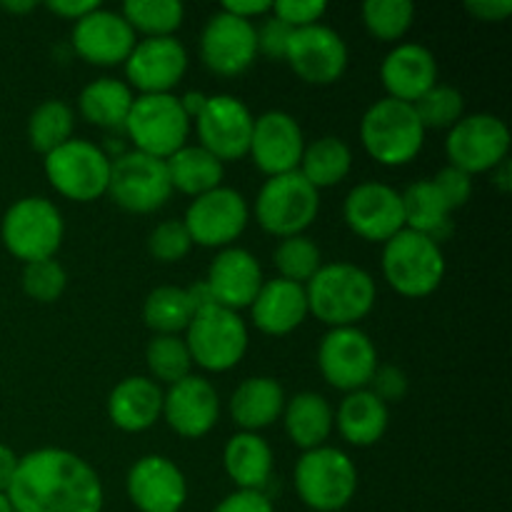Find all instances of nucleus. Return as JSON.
Here are the masks:
<instances>
[{
	"label": "nucleus",
	"mask_w": 512,
	"mask_h": 512,
	"mask_svg": "<svg viewBox=\"0 0 512 512\" xmlns=\"http://www.w3.org/2000/svg\"><path fill=\"white\" fill-rule=\"evenodd\" d=\"M5 498L13 512H103L105 503L93 465L63 448L23 455Z\"/></svg>",
	"instance_id": "f257e3e1"
},
{
	"label": "nucleus",
	"mask_w": 512,
	"mask_h": 512,
	"mask_svg": "<svg viewBox=\"0 0 512 512\" xmlns=\"http://www.w3.org/2000/svg\"><path fill=\"white\" fill-rule=\"evenodd\" d=\"M308 313L330 328H353L373 310L378 288L368 270L353 263L323 265L305 283Z\"/></svg>",
	"instance_id": "f03ea898"
},
{
	"label": "nucleus",
	"mask_w": 512,
	"mask_h": 512,
	"mask_svg": "<svg viewBox=\"0 0 512 512\" xmlns=\"http://www.w3.org/2000/svg\"><path fill=\"white\" fill-rule=\"evenodd\" d=\"M360 140L370 158L385 168H400L418 158L425 143V128L413 105L385 95L365 110Z\"/></svg>",
	"instance_id": "7ed1b4c3"
},
{
	"label": "nucleus",
	"mask_w": 512,
	"mask_h": 512,
	"mask_svg": "<svg viewBox=\"0 0 512 512\" xmlns=\"http://www.w3.org/2000/svg\"><path fill=\"white\" fill-rule=\"evenodd\" d=\"M293 485L305 508L313 512H340L358 493V468L340 448L305 450L293 470Z\"/></svg>",
	"instance_id": "20e7f679"
},
{
	"label": "nucleus",
	"mask_w": 512,
	"mask_h": 512,
	"mask_svg": "<svg viewBox=\"0 0 512 512\" xmlns=\"http://www.w3.org/2000/svg\"><path fill=\"white\" fill-rule=\"evenodd\" d=\"M383 275L403 298H428L445 278V255L440 243L403 228L383 243Z\"/></svg>",
	"instance_id": "39448f33"
},
{
	"label": "nucleus",
	"mask_w": 512,
	"mask_h": 512,
	"mask_svg": "<svg viewBox=\"0 0 512 512\" xmlns=\"http://www.w3.org/2000/svg\"><path fill=\"white\" fill-rule=\"evenodd\" d=\"M190 128L193 123L185 115L180 98H175L173 93L135 95L133 108L123 125L130 143L135 145L133 150L160 160H168L183 145H188Z\"/></svg>",
	"instance_id": "423d86ee"
},
{
	"label": "nucleus",
	"mask_w": 512,
	"mask_h": 512,
	"mask_svg": "<svg viewBox=\"0 0 512 512\" xmlns=\"http://www.w3.org/2000/svg\"><path fill=\"white\" fill-rule=\"evenodd\" d=\"M63 215L45 198H20L0 223V240L13 258L28 263L55 258L63 243Z\"/></svg>",
	"instance_id": "0eeeda50"
},
{
	"label": "nucleus",
	"mask_w": 512,
	"mask_h": 512,
	"mask_svg": "<svg viewBox=\"0 0 512 512\" xmlns=\"http://www.w3.org/2000/svg\"><path fill=\"white\" fill-rule=\"evenodd\" d=\"M318 210L320 190H315L298 170L268 178L255 198V220L265 233L280 240L303 235L315 223Z\"/></svg>",
	"instance_id": "6e6552de"
},
{
	"label": "nucleus",
	"mask_w": 512,
	"mask_h": 512,
	"mask_svg": "<svg viewBox=\"0 0 512 512\" xmlns=\"http://www.w3.org/2000/svg\"><path fill=\"white\" fill-rule=\"evenodd\" d=\"M183 340L195 365L210 373H225L248 353V325L235 310L213 305L193 315Z\"/></svg>",
	"instance_id": "1a4fd4ad"
},
{
	"label": "nucleus",
	"mask_w": 512,
	"mask_h": 512,
	"mask_svg": "<svg viewBox=\"0 0 512 512\" xmlns=\"http://www.w3.org/2000/svg\"><path fill=\"white\" fill-rule=\"evenodd\" d=\"M45 178L63 198L93 203L108 195L110 155L90 140H68L43 160Z\"/></svg>",
	"instance_id": "9d476101"
},
{
	"label": "nucleus",
	"mask_w": 512,
	"mask_h": 512,
	"mask_svg": "<svg viewBox=\"0 0 512 512\" xmlns=\"http://www.w3.org/2000/svg\"><path fill=\"white\" fill-rule=\"evenodd\" d=\"M170 193L173 185L165 160L138 150H125L110 160L108 195L128 213H155L168 203Z\"/></svg>",
	"instance_id": "9b49d317"
},
{
	"label": "nucleus",
	"mask_w": 512,
	"mask_h": 512,
	"mask_svg": "<svg viewBox=\"0 0 512 512\" xmlns=\"http://www.w3.org/2000/svg\"><path fill=\"white\" fill-rule=\"evenodd\" d=\"M445 153L453 168L468 175L493 173L510 153V130L498 115H463L445 138Z\"/></svg>",
	"instance_id": "f8f14e48"
},
{
	"label": "nucleus",
	"mask_w": 512,
	"mask_h": 512,
	"mask_svg": "<svg viewBox=\"0 0 512 512\" xmlns=\"http://www.w3.org/2000/svg\"><path fill=\"white\" fill-rule=\"evenodd\" d=\"M378 350L368 333L353 328H330L318 348V368L325 383L345 395L365 390L378 370Z\"/></svg>",
	"instance_id": "ddd939ff"
},
{
	"label": "nucleus",
	"mask_w": 512,
	"mask_h": 512,
	"mask_svg": "<svg viewBox=\"0 0 512 512\" xmlns=\"http://www.w3.org/2000/svg\"><path fill=\"white\" fill-rule=\"evenodd\" d=\"M253 123V113L240 98L228 93L208 95L203 113L195 118L198 145L215 155L220 163H235L248 155Z\"/></svg>",
	"instance_id": "4468645a"
},
{
	"label": "nucleus",
	"mask_w": 512,
	"mask_h": 512,
	"mask_svg": "<svg viewBox=\"0 0 512 512\" xmlns=\"http://www.w3.org/2000/svg\"><path fill=\"white\" fill-rule=\"evenodd\" d=\"M248 220V200L238 190L220 185L200 198H193L185 210L183 223L193 238V245L225 250L243 235Z\"/></svg>",
	"instance_id": "2eb2a0df"
},
{
	"label": "nucleus",
	"mask_w": 512,
	"mask_h": 512,
	"mask_svg": "<svg viewBox=\"0 0 512 512\" xmlns=\"http://www.w3.org/2000/svg\"><path fill=\"white\" fill-rule=\"evenodd\" d=\"M258 58V35L255 25L235 15L218 10L210 15L200 33V60L205 68L223 78L245 73Z\"/></svg>",
	"instance_id": "dca6fc26"
},
{
	"label": "nucleus",
	"mask_w": 512,
	"mask_h": 512,
	"mask_svg": "<svg viewBox=\"0 0 512 512\" xmlns=\"http://www.w3.org/2000/svg\"><path fill=\"white\" fill-rule=\"evenodd\" d=\"M285 60L308 85H333L348 70V45L338 30L318 23L293 30Z\"/></svg>",
	"instance_id": "f3484780"
},
{
	"label": "nucleus",
	"mask_w": 512,
	"mask_h": 512,
	"mask_svg": "<svg viewBox=\"0 0 512 512\" xmlns=\"http://www.w3.org/2000/svg\"><path fill=\"white\" fill-rule=\"evenodd\" d=\"M345 225L368 243H388L405 228L403 198L385 183H360L343 203Z\"/></svg>",
	"instance_id": "a211bd4d"
},
{
	"label": "nucleus",
	"mask_w": 512,
	"mask_h": 512,
	"mask_svg": "<svg viewBox=\"0 0 512 512\" xmlns=\"http://www.w3.org/2000/svg\"><path fill=\"white\" fill-rule=\"evenodd\" d=\"M130 90L140 95L173 93L188 70V50L178 38H143L125 60Z\"/></svg>",
	"instance_id": "6ab92c4d"
},
{
	"label": "nucleus",
	"mask_w": 512,
	"mask_h": 512,
	"mask_svg": "<svg viewBox=\"0 0 512 512\" xmlns=\"http://www.w3.org/2000/svg\"><path fill=\"white\" fill-rule=\"evenodd\" d=\"M305 135L298 120L285 110H268L253 123L248 155L268 178L295 173L305 150Z\"/></svg>",
	"instance_id": "aec40b11"
},
{
	"label": "nucleus",
	"mask_w": 512,
	"mask_h": 512,
	"mask_svg": "<svg viewBox=\"0 0 512 512\" xmlns=\"http://www.w3.org/2000/svg\"><path fill=\"white\" fill-rule=\"evenodd\" d=\"M130 503L140 512H180L188 500V480L173 460L145 455L125 480Z\"/></svg>",
	"instance_id": "412c9836"
},
{
	"label": "nucleus",
	"mask_w": 512,
	"mask_h": 512,
	"mask_svg": "<svg viewBox=\"0 0 512 512\" xmlns=\"http://www.w3.org/2000/svg\"><path fill=\"white\" fill-rule=\"evenodd\" d=\"M163 418L180 438H205L220 418L218 390L200 375L178 380L163 393Z\"/></svg>",
	"instance_id": "4be33fe9"
},
{
	"label": "nucleus",
	"mask_w": 512,
	"mask_h": 512,
	"mask_svg": "<svg viewBox=\"0 0 512 512\" xmlns=\"http://www.w3.org/2000/svg\"><path fill=\"white\" fill-rule=\"evenodd\" d=\"M138 35L133 33L125 18L115 10H105L103 5L80 18L73 25V48L85 63L113 68L123 65L133 53Z\"/></svg>",
	"instance_id": "5701e85b"
},
{
	"label": "nucleus",
	"mask_w": 512,
	"mask_h": 512,
	"mask_svg": "<svg viewBox=\"0 0 512 512\" xmlns=\"http://www.w3.org/2000/svg\"><path fill=\"white\" fill-rule=\"evenodd\" d=\"M205 283H208L215 303L238 313V310L253 305L255 295L263 288L265 278L263 268H260L258 258L253 253L230 245V248L220 250L215 255Z\"/></svg>",
	"instance_id": "b1692460"
},
{
	"label": "nucleus",
	"mask_w": 512,
	"mask_h": 512,
	"mask_svg": "<svg viewBox=\"0 0 512 512\" xmlns=\"http://www.w3.org/2000/svg\"><path fill=\"white\" fill-rule=\"evenodd\" d=\"M380 80L388 98L413 105L438 85V60L425 45L400 43L385 55Z\"/></svg>",
	"instance_id": "393cba45"
},
{
	"label": "nucleus",
	"mask_w": 512,
	"mask_h": 512,
	"mask_svg": "<svg viewBox=\"0 0 512 512\" xmlns=\"http://www.w3.org/2000/svg\"><path fill=\"white\" fill-rule=\"evenodd\" d=\"M250 310H253V325L260 333L273 335V338L290 335L310 315L305 285L290 283L283 278L265 280Z\"/></svg>",
	"instance_id": "a878e982"
},
{
	"label": "nucleus",
	"mask_w": 512,
	"mask_h": 512,
	"mask_svg": "<svg viewBox=\"0 0 512 512\" xmlns=\"http://www.w3.org/2000/svg\"><path fill=\"white\" fill-rule=\"evenodd\" d=\"M108 418L123 433H143L163 418V390L145 375L120 380L108 398Z\"/></svg>",
	"instance_id": "bb28decb"
},
{
	"label": "nucleus",
	"mask_w": 512,
	"mask_h": 512,
	"mask_svg": "<svg viewBox=\"0 0 512 512\" xmlns=\"http://www.w3.org/2000/svg\"><path fill=\"white\" fill-rule=\"evenodd\" d=\"M283 408V385L268 375L243 380L230 398V415H233L240 433H258V430L270 428L275 420H280Z\"/></svg>",
	"instance_id": "cd10ccee"
},
{
	"label": "nucleus",
	"mask_w": 512,
	"mask_h": 512,
	"mask_svg": "<svg viewBox=\"0 0 512 512\" xmlns=\"http://www.w3.org/2000/svg\"><path fill=\"white\" fill-rule=\"evenodd\" d=\"M390 410L368 388L348 393L335 413V428L353 448H370L388 433Z\"/></svg>",
	"instance_id": "c85d7f7f"
},
{
	"label": "nucleus",
	"mask_w": 512,
	"mask_h": 512,
	"mask_svg": "<svg viewBox=\"0 0 512 512\" xmlns=\"http://www.w3.org/2000/svg\"><path fill=\"white\" fill-rule=\"evenodd\" d=\"M280 418H283L288 438L303 453L305 450L323 448L335 425V413L330 403L320 393H313V390H305V393H298L290 400H285Z\"/></svg>",
	"instance_id": "c756f323"
},
{
	"label": "nucleus",
	"mask_w": 512,
	"mask_h": 512,
	"mask_svg": "<svg viewBox=\"0 0 512 512\" xmlns=\"http://www.w3.org/2000/svg\"><path fill=\"white\" fill-rule=\"evenodd\" d=\"M223 468L238 490L263 493L273 475V448L258 433H238L225 443Z\"/></svg>",
	"instance_id": "7c9ffc66"
},
{
	"label": "nucleus",
	"mask_w": 512,
	"mask_h": 512,
	"mask_svg": "<svg viewBox=\"0 0 512 512\" xmlns=\"http://www.w3.org/2000/svg\"><path fill=\"white\" fill-rule=\"evenodd\" d=\"M165 165L173 190H180L190 198H200L223 185V163L200 145H183L178 153L165 160Z\"/></svg>",
	"instance_id": "2f4dec72"
},
{
	"label": "nucleus",
	"mask_w": 512,
	"mask_h": 512,
	"mask_svg": "<svg viewBox=\"0 0 512 512\" xmlns=\"http://www.w3.org/2000/svg\"><path fill=\"white\" fill-rule=\"evenodd\" d=\"M133 100L135 95L125 80L98 78L83 88L78 98V110L90 125L118 130L125 125Z\"/></svg>",
	"instance_id": "473e14b6"
},
{
	"label": "nucleus",
	"mask_w": 512,
	"mask_h": 512,
	"mask_svg": "<svg viewBox=\"0 0 512 512\" xmlns=\"http://www.w3.org/2000/svg\"><path fill=\"white\" fill-rule=\"evenodd\" d=\"M350 170H353V150L348 148L345 140L335 138V135H323V138L305 145L298 165V173L315 190L340 185L348 178Z\"/></svg>",
	"instance_id": "72a5a7b5"
},
{
	"label": "nucleus",
	"mask_w": 512,
	"mask_h": 512,
	"mask_svg": "<svg viewBox=\"0 0 512 512\" xmlns=\"http://www.w3.org/2000/svg\"><path fill=\"white\" fill-rule=\"evenodd\" d=\"M400 198H403L405 228L440 243V238L450 230V210L433 180H418L405 193H400Z\"/></svg>",
	"instance_id": "f704fd0d"
},
{
	"label": "nucleus",
	"mask_w": 512,
	"mask_h": 512,
	"mask_svg": "<svg viewBox=\"0 0 512 512\" xmlns=\"http://www.w3.org/2000/svg\"><path fill=\"white\" fill-rule=\"evenodd\" d=\"M193 315L188 293L178 285H160L143 303V320L155 335H180L188 330Z\"/></svg>",
	"instance_id": "c9c22d12"
},
{
	"label": "nucleus",
	"mask_w": 512,
	"mask_h": 512,
	"mask_svg": "<svg viewBox=\"0 0 512 512\" xmlns=\"http://www.w3.org/2000/svg\"><path fill=\"white\" fill-rule=\"evenodd\" d=\"M73 128V108L68 103H63V100H45L28 118L30 148L38 150L40 155L53 153L55 148L73 140Z\"/></svg>",
	"instance_id": "e433bc0d"
},
{
	"label": "nucleus",
	"mask_w": 512,
	"mask_h": 512,
	"mask_svg": "<svg viewBox=\"0 0 512 512\" xmlns=\"http://www.w3.org/2000/svg\"><path fill=\"white\" fill-rule=\"evenodd\" d=\"M133 33L145 38H173L183 25L185 8L180 0H128L120 10Z\"/></svg>",
	"instance_id": "4c0bfd02"
},
{
	"label": "nucleus",
	"mask_w": 512,
	"mask_h": 512,
	"mask_svg": "<svg viewBox=\"0 0 512 512\" xmlns=\"http://www.w3.org/2000/svg\"><path fill=\"white\" fill-rule=\"evenodd\" d=\"M145 363L150 375L160 383L175 385L178 380L193 375V358L180 335H155L145 348Z\"/></svg>",
	"instance_id": "58836bf2"
},
{
	"label": "nucleus",
	"mask_w": 512,
	"mask_h": 512,
	"mask_svg": "<svg viewBox=\"0 0 512 512\" xmlns=\"http://www.w3.org/2000/svg\"><path fill=\"white\" fill-rule=\"evenodd\" d=\"M363 23L373 38L395 43L408 35L415 20V5L410 0H368L363 3Z\"/></svg>",
	"instance_id": "ea45409f"
},
{
	"label": "nucleus",
	"mask_w": 512,
	"mask_h": 512,
	"mask_svg": "<svg viewBox=\"0 0 512 512\" xmlns=\"http://www.w3.org/2000/svg\"><path fill=\"white\" fill-rule=\"evenodd\" d=\"M275 268H278V278L290 280V283L305 285L320 268H323V258H320V248L308 238V235H293V238H283L275 248Z\"/></svg>",
	"instance_id": "a19ab883"
},
{
	"label": "nucleus",
	"mask_w": 512,
	"mask_h": 512,
	"mask_svg": "<svg viewBox=\"0 0 512 512\" xmlns=\"http://www.w3.org/2000/svg\"><path fill=\"white\" fill-rule=\"evenodd\" d=\"M413 108L425 130H450L465 115V100L460 90L450 85H435L418 103H413Z\"/></svg>",
	"instance_id": "79ce46f5"
},
{
	"label": "nucleus",
	"mask_w": 512,
	"mask_h": 512,
	"mask_svg": "<svg viewBox=\"0 0 512 512\" xmlns=\"http://www.w3.org/2000/svg\"><path fill=\"white\" fill-rule=\"evenodd\" d=\"M23 293L28 295L35 303H55L60 295L65 293V285H68V273H65L63 265L55 258L38 260V263H28L23 268Z\"/></svg>",
	"instance_id": "37998d69"
},
{
	"label": "nucleus",
	"mask_w": 512,
	"mask_h": 512,
	"mask_svg": "<svg viewBox=\"0 0 512 512\" xmlns=\"http://www.w3.org/2000/svg\"><path fill=\"white\" fill-rule=\"evenodd\" d=\"M190 248H193V238L183 220H165L148 238L150 255L160 263H180L190 253Z\"/></svg>",
	"instance_id": "c03bdc74"
},
{
	"label": "nucleus",
	"mask_w": 512,
	"mask_h": 512,
	"mask_svg": "<svg viewBox=\"0 0 512 512\" xmlns=\"http://www.w3.org/2000/svg\"><path fill=\"white\" fill-rule=\"evenodd\" d=\"M270 13L283 20L288 28L300 30L318 25L320 18L328 13V3H323V0H278V3H273Z\"/></svg>",
	"instance_id": "a18cd8bd"
},
{
	"label": "nucleus",
	"mask_w": 512,
	"mask_h": 512,
	"mask_svg": "<svg viewBox=\"0 0 512 512\" xmlns=\"http://www.w3.org/2000/svg\"><path fill=\"white\" fill-rule=\"evenodd\" d=\"M433 183L435 188H438L440 198L448 205L450 213L463 208L470 200V195H473V175L463 173V170L453 168V165H445V168L435 175Z\"/></svg>",
	"instance_id": "49530a36"
},
{
	"label": "nucleus",
	"mask_w": 512,
	"mask_h": 512,
	"mask_svg": "<svg viewBox=\"0 0 512 512\" xmlns=\"http://www.w3.org/2000/svg\"><path fill=\"white\" fill-rule=\"evenodd\" d=\"M408 375L403 373V368L398 365H378V370L373 373V380H370L368 390L378 400H383L385 405L400 403V400L408 395Z\"/></svg>",
	"instance_id": "de8ad7c7"
},
{
	"label": "nucleus",
	"mask_w": 512,
	"mask_h": 512,
	"mask_svg": "<svg viewBox=\"0 0 512 512\" xmlns=\"http://www.w3.org/2000/svg\"><path fill=\"white\" fill-rule=\"evenodd\" d=\"M255 35H258V53L268 55V58L273 60H285L293 28H288L283 20H278L270 13L268 18H265V23L260 25V28H255Z\"/></svg>",
	"instance_id": "09e8293b"
},
{
	"label": "nucleus",
	"mask_w": 512,
	"mask_h": 512,
	"mask_svg": "<svg viewBox=\"0 0 512 512\" xmlns=\"http://www.w3.org/2000/svg\"><path fill=\"white\" fill-rule=\"evenodd\" d=\"M213 512H275L273 500L258 490H235L225 495Z\"/></svg>",
	"instance_id": "8fccbe9b"
},
{
	"label": "nucleus",
	"mask_w": 512,
	"mask_h": 512,
	"mask_svg": "<svg viewBox=\"0 0 512 512\" xmlns=\"http://www.w3.org/2000/svg\"><path fill=\"white\" fill-rule=\"evenodd\" d=\"M465 13H470L480 23H503L512 13V3L510 0H468Z\"/></svg>",
	"instance_id": "3c124183"
},
{
	"label": "nucleus",
	"mask_w": 512,
	"mask_h": 512,
	"mask_svg": "<svg viewBox=\"0 0 512 512\" xmlns=\"http://www.w3.org/2000/svg\"><path fill=\"white\" fill-rule=\"evenodd\" d=\"M45 8L53 15H58V18L78 23L80 18H85L95 8H100V3L98 0H50V3H45Z\"/></svg>",
	"instance_id": "603ef678"
},
{
	"label": "nucleus",
	"mask_w": 512,
	"mask_h": 512,
	"mask_svg": "<svg viewBox=\"0 0 512 512\" xmlns=\"http://www.w3.org/2000/svg\"><path fill=\"white\" fill-rule=\"evenodd\" d=\"M225 13L235 15V18L240 20H248V23H253L255 18H263V15H270V10H273V3L270 0H228V3H223Z\"/></svg>",
	"instance_id": "864d4df0"
},
{
	"label": "nucleus",
	"mask_w": 512,
	"mask_h": 512,
	"mask_svg": "<svg viewBox=\"0 0 512 512\" xmlns=\"http://www.w3.org/2000/svg\"><path fill=\"white\" fill-rule=\"evenodd\" d=\"M18 455L13 453V448L0 443V495L8 493L10 483L15 478V470H18Z\"/></svg>",
	"instance_id": "5fc2aeb1"
},
{
	"label": "nucleus",
	"mask_w": 512,
	"mask_h": 512,
	"mask_svg": "<svg viewBox=\"0 0 512 512\" xmlns=\"http://www.w3.org/2000/svg\"><path fill=\"white\" fill-rule=\"evenodd\" d=\"M185 293H188L190 305H193L195 313H200V310H208V308H213V305H218V303H215L213 293H210V288H208V283H205V280H198V283H193L190 288H185Z\"/></svg>",
	"instance_id": "6e6d98bb"
},
{
	"label": "nucleus",
	"mask_w": 512,
	"mask_h": 512,
	"mask_svg": "<svg viewBox=\"0 0 512 512\" xmlns=\"http://www.w3.org/2000/svg\"><path fill=\"white\" fill-rule=\"evenodd\" d=\"M205 103H208V95L205 93H198V90H190V93H185L183 98H180V105H183L185 115L190 118V123H195V118H198L200 113H203Z\"/></svg>",
	"instance_id": "4d7b16f0"
},
{
	"label": "nucleus",
	"mask_w": 512,
	"mask_h": 512,
	"mask_svg": "<svg viewBox=\"0 0 512 512\" xmlns=\"http://www.w3.org/2000/svg\"><path fill=\"white\" fill-rule=\"evenodd\" d=\"M493 183L500 193H510L512 190V168H510V160H503L498 168L493 170Z\"/></svg>",
	"instance_id": "13d9d810"
},
{
	"label": "nucleus",
	"mask_w": 512,
	"mask_h": 512,
	"mask_svg": "<svg viewBox=\"0 0 512 512\" xmlns=\"http://www.w3.org/2000/svg\"><path fill=\"white\" fill-rule=\"evenodd\" d=\"M0 8H3L5 13L25 15V13H33V10L38 8V3H35V0H23V3H20V0H3V3H0Z\"/></svg>",
	"instance_id": "bf43d9fd"
},
{
	"label": "nucleus",
	"mask_w": 512,
	"mask_h": 512,
	"mask_svg": "<svg viewBox=\"0 0 512 512\" xmlns=\"http://www.w3.org/2000/svg\"><path fill=\"white\" fill-rule=\"evenodd\" d=\"M0 512H13V510H10V503H8V498H5V495H0Z\"/></svg>",
	"instance_id": "052dcab7"
}]
</instances>
